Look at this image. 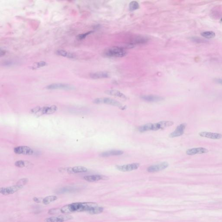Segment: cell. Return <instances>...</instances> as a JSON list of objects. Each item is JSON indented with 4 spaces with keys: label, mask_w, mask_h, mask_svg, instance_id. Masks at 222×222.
Instances as JSON below:
<instances>
[{
    "label": "cell",
    "mask_w": 222,
    "mask_h": 222,
    "mask_svg": "<svg viewBox=\"0 0 222 222\" xmlns=\"http://www.w3.org/2000/svg\"><path fill=\"white\" fill-rule=\"evenodd\" d=\"M98 206L97 203L92 202L74 203L67 204L60 209L61 213H72L87 212H88L92 208Z\"/></svg>",
    "instance_id": "obj_1"
},
{
    "label": "cell",
    "mask_w": 222,
    "mask_h": 222,
    "mask_svg": "<svg viewBox=\"0 0 222 222\" xmlns=\"http://www.w3.org/2000/svg\"><path fill=\"white\" fill-rule=\"evenodd\" d=\"M56 105H48L42 107L37 106L31 110V113L37 116H40L44 115H50L55 112L57 110Z\"/></svg>",
    "instance_id": "obj_2"
},
{
    "label": "cell",
    "mask_w": 222,
    "mask_h": 222,
    "mask_svg": "<svg viewBox=\"0 0 222 222\" xmlns=\"http://www.w3.org/2000/svg\"><path fill=\"white\" fill-rule=\"evenodd\" d=\"M126 54L127 52L124 49L118 47L106 49L104 52V56L109 57H122Z\"/></svg>",
    "instance_id": "obj_3"
},
{
    "label": "cell",
    "mask_w": 222,
    "mask_h": 222,
    "mask_svg": "<svg viewBox=\"0 0 222 222\" xmlns=\"http://www.w3.org/2000/svg\"><path fill=\"white\" fill-rule=\"evenodd\" d=\"M93 103L97 104H105L110 105L112 106L119 107L120 109L123 108L122 104L120 103L119 102L110 98H97L93 100Z\"/></svg>",
    "instance_id": "obj_4"
},
{
    "label": "cell",
    "mask_w": 222,
    "mask_h": 222,
    "mask_svg": "<svg viewBox=\"0 0 222 222\" xmlns=\"http://www.w3.org/2000/svg\"><path fill=\"white\" fill-rule=\"evenodd\" d=\"M46 88L49 90H72L74 89V87L70 84L66 83H56L48 85Z\"/></svg>",
    "instance_id": "obj_5"
},
{
    "label": "cell",
    "mask_w": 222,
    "mask_h": 222,
    "mask_svg": "<svg viewBox=\"0 0 222 222\" xmlns=\"http://www.w3.org/2000/svg\"><path fill=\"white\" fill-rule=\"evenodd\" d=\"M22 188L23 186L18 184L6 188H1L0 189V193L4 195H10L15 193L17 191L21 189Z\"/></svg>",
    "instance_id": "obj_6"
},
{
    "label": "cell",
    "mask_w": 222,
    "mask_h": 222,
    "mask_svg": "<svg viewBox=\"0 0 222 222\" xmlns=\"http://www.w3.org/2000/svg\"><path fill=\"white\" fill-rule=\"evenodd\" d=\"M174 123L171 121H161L156 123H151V131H157L172 126Z\"/></svg>",
    "instance_id": "obj_7"
},
{
    "label": "cell",
    "mask_w": 222,
    "mask_h": 222,
    "mask_svg": "<svg viewBox=\"0 0 222 222\" xmlns=\"http://www.w3.org/2000/svg\"><path fill=\"white\" fill-rule=\"evenodd\" d=\"M14 153L18 155H32L34 154V151L28 146H21L15 147L14 149Z\"/></svg>",
    "instance_id": "obj_8"
},
{
    "label": "cell",
    "mask_w": 222,
    "mask_h": 222,
    "mask_svg": "<svg viewBox=\"0 0 222 222\" xmlns=\"http://www.w3.org/2000/svg\"><path fill=\"white\" fill-rule=\"evenodd\" d=\"M139 164L138 163H132L131 164L123 165L116 166V169L119 171L122 172H127V171H132L135 170L139 168Z\"/></svg>",
    "instance_id": "obj_9"
},
{
    "label": "cell",
    "mask_w": 222,
    "mask_h": 222,
    "mask_svg": "<svg viewBox=\"0 0 222 222\" xmlns=\"http://www.w3.org/2000/svg\"><path fill=\"white\" fill-rule=\"evenodd\" d=\"M168 166L169 164L168 163L166 162H163L158 165H153L148 167L147 169V171L151 173L158 172L165 169Z\"/></svg>",
    "instance_id": "obj_10"
},
{
    "label": "cell",
    "mask_w": 222,
    "mask_h": 222,
    "mask_svg": "<svg viewBox=\"0 0 222 222\" xmlns=\"http://www.w3.org/2000/svg\"><path fill=\"white\" fill-rule=\"evenodd\" d=\"M199 135L203 137L213 139H220L222 138L221 134L218 133L210 132H203L199 133Z\"/></svg>",
    "instance_id": "obj_11"
},
{
    "label": "cell",
    "mask_w": 222,
    "mask_h": 222,
    "mask_svg": "<svg viewBox=\"0 0 222 222\" xmlns=\"http://www.w3.org/2000/svg\"><path fill=\"white\" fill-rule=\"evenodd\" d=\"M186 126V124L185 123L180 125L177 127L175 131L170 134L169 136L170 137H175L182 135L184 133V130H185Z\"/></svg>",
    "instance_id": "obj_12"
},
{
    "label": "cell",
    "mask_w": 222,
    "mask_h": 222,
    "mask_svg": "<svg viewBox=\"0 0 222 222\" xmlns=\"http://www.w3.org/2000/svg\"><path fill=\"white\" fill-rule=\"evenodd\" d=\"M72 219V217L69 216H54L47 218L45 220L46 222H64Z\"/></svg>",
    "instance_id": "obj_13"
},
{
    "label": "cell",
    "mask_w": 222,
    "mask_h": 222,
    "mask_svg": "<svg viewBox=\"0 0 222 222\" xmlns=\"http://www.w3.org/2000/svg\"><path fill=\"white\" fill-rule=\"evenodd\" d=\"M208 152L209 151L204 148H197L188 149L186 151V154L188 155H194L196 154H205Z\"/></svg>",
    "instance_id": "obj_14"
},
{
    "label": "cell",
    "mask_w": 222,
    "mask_h": 222,
    "mask_svg": "<svg viewBox=\"0 0 222 222\" xmlns=\"http://www.w3.org/2000/svg\"><path fill=\"white\" fill-rule=\"evenodd\" d=\"M67 172L69 174H77V173H84L88 171V169L86 167L83 166H77L73 168H69L66 169Z\"/></svg>",
    "instance_id": "obj_15"
},
{
    "label": "cell",
    "mask_w": 222,
    "mask_h": 222,
    "mask_svg": "<svg viewBox=\"0 0 222 222\" xmlns=\"http://www.w3.org/2000/svg\"><path fill=\"white\" fill-rule=\"evenodd\" d=\"M85 180L89 182H95L101 180L108 179V178L106 176L101 175H92L86 176L83 178Z\"/></svg>",
    "instance_id": "obj_16"
},
{
    "label": "cell",
    "mask_w": 222,
    "mask_h": 222,
    "mask_svg": "<svg viewBox=\"0 0 222 222\" xmlns=\"http://www.w3.org/2000/svg\"><path fill=\"white\" fill-rule=\"evenodd\" d=\"M90 76L93 79H100L109 77L110 75L107 72H97L91 73Z\"/></svg>",
    "instance_id": "obj_17"
},
{
    "label": "cell",
    "mask_w": 222,
    "mask_h": 222,
    "mask_svg": "<svg viewBox=\"0 0 222 222\" xmlns=\"http://www.w3.org/2000/svg\"><path fill=\"white\" fill-rule=\"evenodd\" d=\"M143 100L149 102H156L164 100V98L161 96L156 95H145L141 97Z\"/></svg>",
    "instance_id": "obj_18"
},
{
    "label": "cell",
    "mask_w": 222,
    "mask_h": 222,
    "mask_svg": "<svg viewBox=\"0 0 222 222\" xmlns=\"http://www.w3.org/2000/svg\"><path fill=\"white\" fill-rule=\"evenodd\" d=\"M124 152L121 150H113L105 151L100 154V156L102 157L113 156L121 155L123 154Z\"/></svg>",
    "instance_id": "obj_19"
},
{
    "label": "cell",
    "mask_w": 222,
    "mask_h": 222,
    "mask_svg": "<svg viewBox=\"0 0 222 222\" xmlns=\"http://www.w3.org/2000/svg\"><path fill=\"white\" fill-rule=\"evenodd\" d=\"M56 54L57 55L68 58L74 59L76 57V55L73 53L66 51L64 49H58L56 51Z\"/></svg>",
    "instance_id": "obj_20"
},
{
    "label": "cell",
    "mask_w": 222,
    "mask_h": 222,
    "mask_svg": "<svg viewBox=\"0 0 222 222\" xmlns=\"http://www.w3.org/2000/svg\"><path fill=\"white\" fill-rule=\"evenodd\" d=\"M105 93L108 95H112V96H116V97L122 98V99H126V96L118 90H108L105 92Z\"/></svg>",
    "instance_id": "obj_21"
},
{
    "label": "cell",
    "mask_w": 222,
    "mask_h": 222,
    "mask_svg": "<svg viewBox=\"0 0 222 222\" xmlns=\"http://www.w3.org/2000/svg\"><path fill=\"white\" fill-rule=\"evenodd\" d=\"M57 199V198L56 196H48V197H46L45 198L43 199L42 202L45 205H48L51 203L56 201Z\"/></svg>",
    "instance_id": "obj_22"
},
{
    "label": "cell",
    "mask_w": 222,
    "mask_h": 222,
    "mask_svg": "<svg viewBox=\"0 0 222 222\" xmlns=\"http://www.w3.org/2000/svg\"><path fill=\"white\" fill-rule=\"evenodd\" d=\"M103 208L97 206L90 210L88 213L90 214H100L103 212Z\"/></svg>",
    "instance_id": "obj_23"
},
{
    "label": "cell",
    "mask_w": 222,
    "mask_h": 222,
    "mask_svg": "<svg viewBox=\"0 0 222 222\" xmlns=\"http://www.w3.org/2000/svg\"><path fill=\"white\" fill-rule=\"evenodd\" d=\"M47 65V63L44 61H40V62H36L34 63L32 67V69H37L43 67H45Z\"/></svg>",
    "instance_id": "obj_24"
},
{
    "label": "cell",
    "mask_w": 222,
    "mask_h": 222,
    "mask_svg": "<svg viewBox=\"0 0 222 222\" xmlns=\"http://www.w3.org/2000/svg\"><path fill=\"white\" fill-rule=\"evenodd\" d=\"M202 36L204 38L207 39H211L215 37L216 34L214 32L210 31V32H205L201 33Z\"/></svg>",
    "instance_id": "obj_25"
},
{
    "label": "cell",
    "mask_w": 222,
    "mask_h": 222,
    "mask_svg": "<svg viewBox=\"0 0 222 222\" xmlns=\"http://www.w3.org/2000/svg\"><path fill=\"white\" fill-rule=\"evenodd\" d=\"M29 164H30L29 162H26L23 160H19L16 161L14 164L16 167L22 168L28 166L29 165Z\"/></svg>",
    "instance_id": "obj_26"
},
{
    "label": "cell",
    "mask_w": 222,
    "mask_h": 222,
    "mask_svg": "<svg viewBox=\"0 0 222 222\" xmlns=\"http://www.w3.org/2000/svg\"><path fill=\"white\" fill-rule=\"evenodd\" d=\"M129 8L131 11L137 10L139 8V4L135 1H133L129 4Z\"/></svg>",
    "instance_id": "obj_27"
},
{
    "label": "cell",
    "mask_w": 222,
    "mask_h": 222,
    "mask_svg": "<svg viewBox=\"0 0 222 222\" xmlns=\"http://www.w3.org/2000/svg\"><path fill=\"white\" fill-rule=\"evenodd\" d=\"M92 33V32H87V33H85V34L79 35L77 37V39L79 40H83V39H85V38L87 37V36L88 35L91 34Z\"/></svg>",
    "instance_id": "obj_28"
},
{
    "label": "cell",
    "mask_w": 222,
    "mask_h": 222,
    "mask_svg": "<svg viewBox=\"0 0 222 222\" xmlns=\"http://www.w3.org/2000/svg\"><path fill=\"white\" fill-rule=\"evenodd\" d=\"M73 190H74V189L72 188H65L61 189V190L59 191V192H61V193H62L64 192H65L70 191Z\"/></svg>",
    "instance_id": "obj_29"
},
{
    "label": "cell",
    "mask_w": 222,
    "mask_h": 222,
    "mask_svg": "<svg viewBox=\"0 0 222 222\" xmlns=\"http://www.w3.org/2000/svg\"><path fill=\"white\" fill-rule=\"evenodd\" d=\"M28 181L27 179L26 178L22 179L18 183V185H21L23 186V184H26Z\"/></svg>",
    "instance_id": "obj_30"
},
{
    "label": "cell",
    "mask_w": 222,
    "mask_h": 222,
    "mask_svg": "<svg viewBox=\"0 0 222 222\" xmlns=\"http://www.w3.org/2000/svg\"><path fill=\"white\" fill-rule=\"evenodd\" d=\"M33 201L35 202L38 203H40L41 202V199L40 198H33Z\"/></svg>",
    "instance_id": "obj_31"
},
{
    "label": "cell",
    "mask_w": 222,
    "mask_h": 222,
    "mask_svg": "<svg viewBox=\"0 0 222 222\" xmlns=\"http://www.w3.org/2000/svg\"><path fill=\"white\" fill-rule=\"evenodd\" d=\"M215 82L216 83L222 85V79H215Z\"/></svg>",
    "instance_id": "obj_32"
},
{
    "label": "cell",
    "mask_w": 222,
    "mask_h": 222,
    "mask_svg": "<svg viewBox=\"0 0 222 222\" xmlns=\"http://www.w3.org/2000/svg\"><path fill=\"white\" fill-rule=\"evenodd\" d=\"M221 21L222 22V18H221Z\"/></svg>",
    "instance_id": "obj_33"
}]
</instances>
